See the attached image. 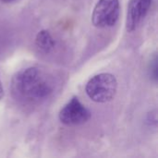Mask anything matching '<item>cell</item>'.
<instances>
[{
	"label": "cell",
	"mask_w": 158,
	"mask_h": 158,
	"mask_svg": "<svg viewBox=\"0 0 158 158\" xmlns=\"http://www.w3.org/2000/svg\"><path fill=\"white\" fill-rule=\"evenodd\" d=\"M150 76L155 81H156V80H157V58H156V56H154V59L151 61V64H150Z\"/></svg>",
	"instance_id": "52a82bcc"
},
{
	"label": "cell",
	"mask_w": 158,
	"mask_h": 158,
	"mask_svg": "<svg viewBox=\"0 0 158 158\" xmlns=\"http://www.w3.org/2000/svg\"><path fill=\"white\" fill-rule=\"evenodd\" d=\"M118 0H99L93 11L92 22L97 28L114 26L119 18Z\"/></svg>",
	"instance_id": "3957f363"
},
{
	"label": "cell",
	"mask_w": 158,
	"mask_h": 158,
	"mask_svg": "<svg viewBox=\"0 0 158 158\" xmlns=\"http://www.w3.org/2000/svg\"><path fill=\"white\" fill-rule=\"evenodd\" d=\"M4 97V89H3V85H2V81L0 80V100L3 99Z\"/></svg>",
	"instance_id": "ba28073f"
},
{
	"label": "cell",
	"mask_w": 158,
	"mask_h": 158,
	"mask_svg": "<svg viewBox=\"0 0 158 158\" xmlns=\"http://www.w3.org/2000/svg\"><path fill=\"white\" fill-rule=\"evenodd\" d=\"M117 90V79L110 73H100L94 76L85 87L88 97L95 103H106L113 100Z\"/></svg>",
	"instance_id": "7a4b0ae2"
},
{
	"label": "cell",
	"mask_w": 158,
	"mask_h": 158,
	"mask_svg": "<svg viewBox=\"0 0 158 158\" xmlns=\"http://www.w3.org/2000/svg\"><path fill=\"white\" fill-rule=\"evenodd\" d=\"M35 44L40 51L46 54L50 53L54 49L56 42L48 31L43 30L37 33L35 38Z\"/></svg>",
	"instance_id": "8992f818"
},
{
	"label": "cell",
	"mask_w": 158,
	"mask_h": 158,
	"mask_svg": "<svg viewBox=\"0 0 158 158\" xmlns=\"http://www.w3.org/2000/svg\"><path fill=\"white\" fill-rule=\"evenodd\" d=\"M13 95L25 104H39L54 92V82L48 74L37 67H30L15 74L11 82Z\"/></svg>",
	"instance_id": "6da1fadb"
},
{
	"label": "cell",
	"mask_w": 158,
	"mask_h": 158,
	"mask_svg": "<svg viewBox=\"0 0 158 158\" xmlns=\"http://www.w3.org/2000/svg\"><path fill=\"white\" fill-rule=\"evenodd\" d=\"M152 0H130L128 5L126 29L129 32L135 31L147 15Z\"/></svg>",
	"instance_id": "5b68a950"
},
{
	"label": "cell",
	"mask_w": 158,
	"mask_h": 158,
	"mask_svg": "<svg viewBox=\"0 0 158 158\" xmlns=\"http://www.w3.org/2000/svg\"><path fill=\"white\" fill-rule=\"evenodd\" d=\"M91 118V112L73 96L60 110L59 120L66 126H78L86 123Z\"/></svg>",
	"instance_id": "277c9868"
}]
</instances>
